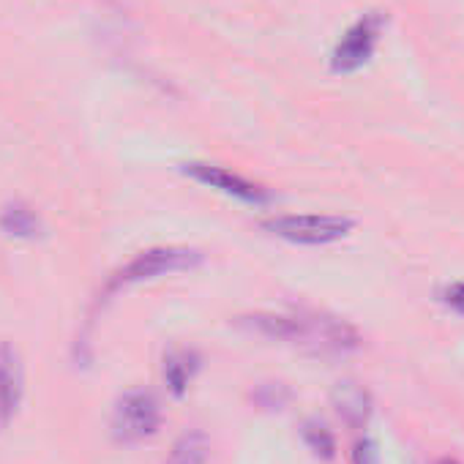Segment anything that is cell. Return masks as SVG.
Listing matches in <instances>:
<instances>
[{
  "label": "cell",
  "instance_id": "cell-1",
  "mask_svg": "<svg viewBox=\"0 0 464 464\" xmlns=\"http://www.w3.org/2000/svg\"><path fill=\"white\" fill-rule=\"evenodd\" d=\"M241 325L266 339L285 342V344L312 350V353L344 355V353H353L361 347V336L350 323H344L339 317L317 314V312L252 314V317H241Z\"/></svg>",
  "mask_w": 464,
  "mask_h": 464
},
{
  "label": "cell",
  "instance_id": "cell-2",
  "mask_svg": "<svg viewBox=\"0 0 464 464\" xmlns=\"http://www.w3.org/2000/svg\"><path fill=\"white\" fill-rule=\"evenodd\" d=\"M202 263V252L188 249V246H156L148 252H140L131 263H126L104 287V295H112L123 287L148 282V279H159L167 274H180V271H191Z\"/></svg>",
  "mask_w": 464,
  "mask_h": 464
},
{
  "label": "cell",
  "instance_id": "cell-3",
  "mask_svg": "<svg viewBox=\"0 0 464 464\" xmlns=\"http://www.w3.org/2000/svg\"><path fill=\"white\" fill-rule=\"evenodd\" d=\"M355 227L353 218L347 216H328V213H306V216H276L266 221V229L274 236L290 241V244H304V246H325L334 241H342L350 236Z\"/></svg>",
  "mask_w": 464,
  "mask_h": 464
},
{
  "label": "cell",
  "instance_id": "cell-4",
  "mask_svg": "<svg viewBox=\"0 0 464 464\" xmlns=\"http://www.w3.org/2000/svg\"><path fill=\"white\" fill-rule=\"evenodd\" d=\"M385 28V17L380 12H369L363 14L344 36L342 42L334 47L331 53V69L334 74H353L358 69H363L380 42V34Z\"/></svg>",
  "mask_w": 464,
  "mask_h": 464
},
{
  "label": "cell",
  "instance_id": "cell-5",
  "mask_svg": "<svg viewBox=\"0 0 464 464\" xmlns=\"http://www.w3.org/2000/svg\"><path fill=\"white\" fill-rule=\"evenodd\" d=\"M161 426V407L153 393L131 391L118 399L112 412V434L118 442H140L153 437Z\"/></svg>",
  "mask_w": 464,
  "mask_h": 464
},
{
  "label": "cell",
  "instance_id": "cell-6",
  "mask_svg": "<svg viewBox=\"0 0 464 464\" xmlns=\"http://www.w3.org/2000/svg\"><path fill=\"white\" fill-rule=\"evenodd\" d=\"M183 172L191 175L194 180H199L202 186H210V188H218L229 197H236L241 202H249V205H268L271 202V191L229 172L224 167H216V164H205V161H188L183 164Z\"/></svg>",
  "mask_w": 464,
  "mask_h": 464
},
{
  "label": "cell",
  "instance_id": "cell-7",
  "mask_svg": "<svg viewBox=\"0 0 464 464\" xmlns=\"http://www.w3.org/2000/svg\"><path fill=\"white\" fill-rule=\"evenodd\" d=\"M23 401V363L14 347L0 344V431H4Z\"/></svg>",
  "mask_w": 464,
  "mask_h": 464
},
{
  "label": "cell",
  "instance_id": "cell-8",
  "mask_svg": "<svg viewBox=\"0 0 464 464\" xmlns=\"http://www.w3.org/2000/svg\"><path fill=\"white\" fill-rule=\"evenodd\" d=\"M197 369H199L197 353H191V350H175V353H169L167 361H164V380H167L169 391L175 396H183L186 388H188V382L194 380Z\"/></svg>",
  "mask_w": 464,
  "mask_h": 464
},
{
  "label": "cell",
  "instance_id": "cell-9",
  "mask_svg": "<svg viewBox=\"0 0 464 464\" xmlns=\"http://www.w3.org/2000/svg\"><path fill=\"white\" fill-rule=\"evenodd\" d=\"M210 456V440L205 431H186L175 440L167 464H205Z\"/></svg>",
  "mask_w": 464,
  "mask_h": 464
},
{
  "label": "cell",
  "instance_id": "cell-10",
  "mask_svg": "<svg viewBox=\"0 0 464 464\" xmlns=\"http://www.w3.org/2000/svg\"><path fill=\"white\" fill-rule=\"evenodd\" d=\"M0 229L9 232L14 238H34L42 229V218L28 205L14 202L4 210V216H0Z\"/></svg>",
  "mask_w": 464,
  "mask_h": 464
},
{
  "label": "cell",
  "instance_id": "cell-11",
  "mask_svg": "<svg viewBox=\"0 0 464 464\" xmlns=\"http://www.w3.org/2000/svg\"><path fill=\"white\" fill-rule=\"evenodd\" d=\"M336 407H339V415H344L350 423H363L369 415V396L358 385L342 382L336 388Z\"/></svg>",
  "mask_w": 464,
  "mask_h": 464
},
{
  "label": "cell",
  "instance_id": "cell-12",
  "mask_svg": "<svg viewBox=\"0 0 464 464\" xmlns=\"http://www.w3.org/2000/svg\"><path fill=\"white\" fill-rule=\"evenodd\" d=\"M304 440H306V445H309L317 456H323V459H331L334 450H336L334 434H331V429H328L325 423L309 420V423L304 426Z\"/></svg>",
  "mask_w": 464,
  "mask_h": 464
},
{
  "label": "cell",
  "instance_id": "cell-13",
  "mask_svg": "<svg viewBox=\"0 0 464 464\" xmlns=\"http://www.w3.org/2000/svg\"><path fill=\"white\" fill-rule=\"evenodd\" d=\"M355 464H380L377 461V448L372 440H358L355 445Z\"/></svg>",
  "mask_w": 464,
  "mask_h": 464
},
{
  "label": "cell",
  "instance_id": "cell-14",
  "mask_svg": "<svg viewBox=\"0 0 464 464\" xmlns=\"http://www.w3.org/2000/svg\"><path fill=\"white\" fill-rule=\"evenodd\" d=\"M445 304L450 309H456L459 314H464V282H459V285L445 290Z\"/></svg>",
  "mask_w": 464,
  "mask_h": 464
},
{
  "label": "cell",
  "instance_id": "cell-15",
  "mask_svg": "<svg viewBox=\"0 0 464 464\" xmlns=\"http://www.w3.org/2000/svg\"><path fill=\"white\" fill-rule=\"evenodd\" d=\"M440 464H456V461H450V459H442Z\"/></svg>",
  "mask_w": 464,
  "mask_h": 464
}]
</instances>
